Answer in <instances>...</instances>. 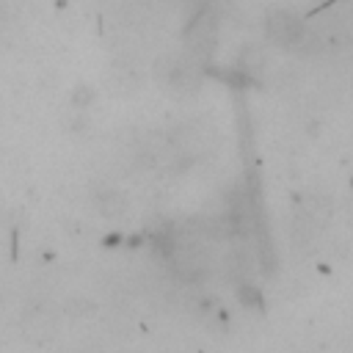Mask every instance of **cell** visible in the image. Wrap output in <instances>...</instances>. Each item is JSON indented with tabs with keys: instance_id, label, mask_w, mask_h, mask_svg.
Here are the masks:
<instances>
[{
	"instance_id": "3957f363",
	"label": "cell",
	"mask_w": 353,
	"mask_h": 353,
	"mask_svg": "<svg viewBox=\"0 0 353 353\" xmlns=\"http://www.w3.org/2000/svg\"><path fill=\"white\" fill-rule=\"evenodd\" d=\"M25 328L28 334H39V337H47L53 331V317L42 309H34L28 317H25Z\"/></svg>"
},
{
	"instance_id": "8992f818",
	"label": "cell",
	"mask_w": 353,
	"mask_h": 353,
	"mask_svg": "<svg viewBox=\"0 0 353 353\" xmlns=\"http://www.w3.org/2000/svg\"><path fill=\"white\" fill-rule=\"evenodd\" d=\"M240 301L243 304H251V306H260V293H254L249 284H243L240 287Z\"/></svg>"
},
{
	"instance_id": "5b68a950",
	"label": "cell",
	"mask_w": 353,
	"mask_h": 353,
	"mask_svg": "<svg viewBox=\"0 0 353 353\" xmlns=\"http://www.w3.org/2000/svg\"><path fill=\"white\" fill-rule=\"evenodd\" d=\"M262 67V53L257 47H246L240 56V69H257Z\"/></svg>"
},
{
	"instance_id": "7a4b0ae2",
	"label": "cell",
	"mask_w": 353,
	"mask_h": 353,
	"mask_svg": "<svg viewBox=\"0 0 353 353\" xmlns=\"http://www.w3.org/2000/svg\"><path fill=\"white\" fill-rule=\"evenodd\" d=\"M216 42V23L213 20H196L191 28H188V45L191 50L196 53H207Z\"/></svg>"
},
{
	"instance_id": "277c9868",
	"label": "cell",
	"mask_w": 353,
	"mask_h": 353,
	"mask_svg": "<svg viewBox=\"0 0 353 353\" xmlns=\"http://www.w3.org/2000/svg\"><path fill=\"white\" fill-rule=\"evenodd\" d=\"M100 207H102L105 216H122V213L127 210V202H124L122 194H105V196L100 199Z\"/></svg>"
},
{
	"instance_id": "6da1fadb",
	"label": "cell",
	"mask_w": 353,
	"mask_h": 353,
	"mask_svg": "<svg viewBox=\"0 0 353 353\" xmlns=\"http://www.w3.org/2000/svg\"><path fill=\"white\" fill-rule=\"evenodd\" d=\"M268 31L276 42H282L284 47H298L306 42V28L301 20H295L293 14H276L268 23Z\"/></svg>"
}]
</instances>
